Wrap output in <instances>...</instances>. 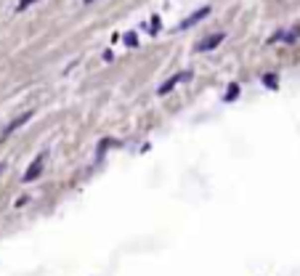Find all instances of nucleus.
I'll return each mask as SVG.
<instances>
[{"label": "nucleus", "instance_id": "6", "mask_svg": "<svg viewBox=\"0 0 300 276\" xmlns=\"http://www.w3.org/2000/svg\"><path fill=\"white\" fill-rule=\"evenodd\" d=\"M263 82H266V88H276V85H279V77H274V74H266Z\"/></svg>", "mask_w": 300, "mask_h": 276}, {"label": "nucleus", "instance_id": "9", "mask_svg": "<svg viewBox=\"0 0 300 276\" xmlns=\"http://www.w3.org/2000/svg\"><path fill=\"white\" fill-rule=\"evenodd\" d=\"M0 173H3V165H0Z\"/></svg>", "mask_w": 300, "mask_h": 276}, {"label": "nucleus", "instance_id": "10", "mask_svg": "<svg viewBox=\"0 0 300 276\" xmlns=\"http://www.w3.org/2000/svg\"><path fill=\"white\" fill-rule=\"evenodd\" d=\"M85 3H93V0H85Z\"/></svg>", "mask_w": 300, "mask_h": 276}, {"label": "nucleus", "instance_id": "5", "mask_svg": "<svg viewBox=\"0 0 300 276\" xmlns=\"http://www.w3.org/2000/svg\"><path fill=\"white\" fill-rule=\"evenodd\" d=\"M29 117H32V112H24V114H21V117H16V120H13V122H11L8 128H5V133H3V136H8V133H13V130H19V128L24 125V122H27Z\"/></svg>", "mask_w": 300, "mask_h": 276}, {"label": "nucleus", "instance_id": "7", "mask_svg": "<svg viewBox=\"0 0 300 276\" xmlns=\"http://www.w3.org/2000/svg\"><path fill=\"white\" fill-rule=\"evenodd\" d=\"M236 96H239V85H231L226 90V101H231V98H236Z\"/></svg>", "mask_w": 300, "mask_h": 276}, {"label": "nucleus", "instance_id": "8", "mask_svg": "<svg viewBox=\"0 0 300 276\" xmlns=\"http://www.w3.org/2000/svg\"><path fill=\"white\" fill-rule=\"evenodd\" d=\"M32 3H35V0H21V3L16 5V11H24V8H27V5H32Z\"/></svg>", "mask_w": 300, "mask_h": 276}, {"label": "nucleus", "instance_id": "4", "mask_svg": "<svg viewBox=\"0 0 300 276\" xmlns=\"http://www.w3.org/2000/svg\"><path fill=\"white\" fill-rule=\"evenodd\" d=\"M40 173H43V157H37L35 162H32V167H29V170L24 173V181H27V183H29V181H35Z\"/></svg>", "mask_w": 300, "mask_h": 276}, {"label": "nucleus", "instance_id": "1", "mask_svg": "<svg viewBox=\"0 0 300 276\" xmlns=\"http://www.w3.org/2000/svg\"><path fill=\"white\" fill-rule=\"evenodd\" d=\"M186 77H189V72H178V74H173V77H170V80H167V82H165V85H159V88H157V93H159V96H165V93H167V90H173V88H175V85H178V82H181V80H186Z\"/></svg>", "mask_w": 300, "mask_h": 276}, {"label": "nucleus", "instance_id": "3", "mask_svg": "<svg viewBox=\"0 0 300 276\" xmlns=\"http://www.w3.org/2000/svg\"><path fill=\"white\" fill-rule=\"evenodd\" d=\"M207 13H210V8H207V5H202V8H199V11H194V13H191V16L186 19V21H183V29H186V27H191V24H197V21H202L205 16H207Z\"/></svg>", "mask_w": 300, "mask_h": 276}, {"label": "nucleus", "instance_id": "2", "mask_svg": "<svg viewBox=\"0 0 300 276\" xmlns=\"http://www.w3.org/2000/svg\"><path fill=\"white\" fill-rule=\"evenodd\" d=\"M221 40H223V32H215L210 37H205V40L197 45V51H210V48H215V45H221Z\"/></svg>", "mask_w": 300, "mask_h": 276}]
</instances>
